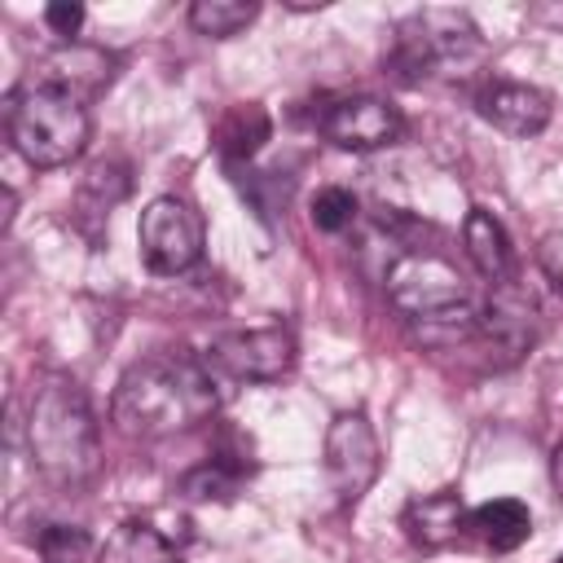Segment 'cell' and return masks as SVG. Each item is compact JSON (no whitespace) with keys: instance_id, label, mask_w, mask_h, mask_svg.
I'll list each match as a JSON object with an SVG mask.
<instances>
[{"instance_id":"obj_2","label":"cell","mask_w":563,"mask_h":563,"mask_svg":"<svg viewBox=\"0 0 563 563\" xmlns=\"http://www.w3.org/2000/svg\"><path fill=\"white\" fill-rule=\"evenodd\" d=\"M26 453L31 466L57 488H79L101 471V431L84 387L70 374L35 378L26 405Z\"/></svg>"},{"instance_id":"obj_13","label":"cell","mask_w":563,"mask_h":563,"mask_svg":"<svg viewBox=\"0 0 563 563\" xmlns=\"http://www.w3.org/2000/svg\"><path fill=\"white\" fill-rule=\"evenodd\" d=\"M26 79H40V84H53L79 101H92L106 84H110V57L101 48H79V44H66L57 53H48L44 62L31 66Z\"/></svg>"},{"instance_id":"obj_18","label":"cell","mask_w":563,"mask_h":563,"mask_svg":"<svg viewBox=\"0 0 563 563\" xmlns=\"http://www.w3.org/2000/svg\"><path fill=\"white\" fill-rule=\"evenodd\" d=\"M260 18V4H242V0H198L189 9V26L198 35H211V40H229L238 31H246L251 22Z\"/></svg>"},{"instance_id":"obj_6","label":"cell","mask_w":563,"mask_h":563,"mask_svg":"<svg viewBox=\"0 0 563 563\" xmlns=\"http://www.w3.org/2000/svg\"><path fill=\"white\" fill-rule=\"evenodd\" d=\"M136 242H141V260L150 264V273L176 277V273H189L202 260L207 229H202V216L185 198L163 194L141 211Z\"/></svg>"},{"instance_id":"obj_15","label":"cell","mask_w":563,"mask_h":563,"mask_svg":"<svg viewBox=\"0 0 563 563\" xmlns=\"http://www.w3.org/2000/svg\"><path fill=\"white\" fill-rule=\"evenodd\" d=\"M97 563H180V559H176V541L158 532L150 519H123L97 550Z\"/></svg>"},{"instance_id":"obj_11","label":"cell","mask_w":563,"mask_h":563,"mask_svg":"<svg viewBox=\"0 0 563 563\" xmlns=\"http://www.w3.org/2000/svg\"><path fill=\"white\" fill-rule=\"evenodd\" d=\"M479 330L501 352V361H515L537 343V303L519 286V277L488 290V303L479 308Z\"/></svg>"},{"instance_id":"obj_22","label":"cell","mask_w":563,"mask_h":563,"mask_svg":"<svg viewBox=\"0 0 563 563\" xmlns=\"http://www.w3.org/2000/svg\"><path fill=\"white\" fill-rule=\"evenodd\" d=\"M40 545H44V554H48L53 563H62V559L84 554V550H88V537H84L79 528H48V532L40 537Z\"/></svg>"},{"instance_id":"obj_8","label":"cell","mask_w":563,"mask_h":563,"mask_svg":"<svg viewBox=\"0 0 563 563\" xmlns=\"http://www.w3.org/2000/svg\"><path fill=\"white\" fill-rule=\"evenodd\" d=\"M312 123H317V132L330 145L356 150V154L383 150V145H391V141L405 136L400 106H391L387 97H369V92H347V97L321 101V110L312 114Z\"/></svg>"},{"instance_id":"obj_3","label":"cell","mask_w":563,"mask_h":563,"mask_svg":"<svg viewBox=\"0 0 563 563\" xmlns=\"http://www.w3.org/2000/svg\"><path fill=\"white\" fill-rule=\"evenodd\" d=\"M391 308L427 343H462L479 330V303L466 277L435 251H400L383 277Z\"/></svg>"},{"instance_id":"obj_7","label":"cell","mask_w":563,"mask_h":563,"mask_svg":"<svg viewBox=\"0 0 563 563\" xmlns=\"http://www.w3.org/2000/svg\"><path fill=\"white\" fill-rule=\"evenodd\" d=\"M378 466H383V449H378L369 418L361 409L334 413V422L325 427V479L334 497L343 506H356L374 488Z\"/></svg>"},{"instance_id":"obj_1","label":"cell","mask_w":563,"mask_h":563,"mask_svg":"<svg viewBox=\"0 0 563 563\" xmlns=\"http://www.w3.org/2000/svg\"><path fill=\"white\" fill-rule=\"evenodd\" d=\"M220 409L216 369L194 352H158L123 369L110 418L132 440H163L207 422Z\"/></svg>"},{"instance_id":"obj_14","label":"cell","mask_w":563,"mask_h":563,"mask_svg":"<svg viewBox=\"0 0 563 563\" xmlns=\"http://www.w3.org/2000/svg\"><path fill=\"white\" fill-rule=\"evenodd\" d=\"M462 242H466V255H471L475 273L488 286L515 282V251H510V238H506V229H501V220L493 211L471 207L466 224H462Z\"/></svg>"},{"instance_id":"obj_23","label":"cell","mask_w":563,"mask_h":563,"mask_svg":"<svg viewBox=\"0 0 563 563\" xmlns=\"http://www.w3.org/2000/svg\"><path fill=\"white\" fill-rule=\"evenodd\" d=\"M541 268H545V277L554 282V290L563 295V242H559V238L545 242V251H541Z\"/></svg>"},{"instance_id":"obj_20","label":"cell","mask_w":563,"mask_h":563,"mask_svg":"<svg viewBox=\"0 0 563 563\" xmlns=\"http://www.w3.org/2000/svg\"><path fill=\"white\" fill-rule=\"evenodd\" d=\"M308 216H312V224H317L321 233H343V229L356 220V198H352V189H343V185H325V189L312 194Z\"/></svg>"},{"instance_id":"obj_21","label":"cell","mask_w":563,"mask_h":563,"mask_svg":"<svg viewBox=\"0 0 563 563\" xmlns=\"http://www.w3.org/2000/svg\"><path fill=\"white\" fill-rule=\"evenodd\" d=\"M44 26H48L53 35H62V40L75 44V35H79V26H84V4H75V0H53V4H44Z\"/></svg>"},{"instance_id":"obj_5","label":"cell","mask_w":563,"mask_h":563,"mask_svg":"<svg viewBox=\"0 0 563 563\" xmlns=\"http://www.w3.org/2000/svg\"><path fill=\"white\" fill-rule=\"evenodd\" d=\"M4 128H9L13 150L31 167H66L70 158L84 154L88 132H92L84 101L40 79H22L9 88Z\"/></svg>"},{"instance_id":"obj_25","label":"cell","mask_w":563,"mask_h":563,"mask_svg":"<svg viewBox=\"0 0 563 563\" xmlns=\"http://www.w3.org/2000/svg\"><path fill=\"white\" fill-rule=\"evenodd\" d=\"M559 563H563V559H559Z\"/></svg>"},{"instance_id":"obj_19","label":"cell","mask_w":563,"mask_h":563,"mask_svg":"<svg viewBox=\"0 0 563 563\" xmlns=\"http://www.w3.org/2000/svg\"><path fill=\"white\" fill-rule=\"evenodd\" d=\"M238 484H242V466H229L224 457H211V462L194 466L180 479V493L194 497V501H233Z\"/></svg>"},{"instance_id":"obj_9","label":"cell","mask_w":563,"mask_h":563,"mask_svg":"<svg viewBox=\"0 0 563 563\" xmlns=\"http://www.w3.org/2000/svg\"><path fill=\"white\" fill-rule=\"evenodd\" d=\"M207 365L238 383H273L295 365V334L286 325H251L216 334L207 347Z\"/></svg>"},{"instance_id":"obj_12","label":"cell","mask_w":563,"mask_h":563,"mask_svg":"<svg viewBox=\"0 0 563 563\" xmlns=\"http://www.w3.org/2000/svg\"><path fill=\"white\" fill-rule=\"evenodd\" d=\"M400 528L418 550L435 554V550H449L462 537V528H471V515H466V501L457 488H435L405 506Z\"/></svg>"},{"instance_id":"obj_4","label":"cell","mask_w":563,"mask_h":563,"mask_svg":"<svg viewBox=\"0 0 563 563\" xmlns=\"http://www.w3.org/2000/svg\"><path fill=\"white\" fill-rule=\"evenodd\" d=\"M484 62H488V48L471 13L444 9V4H427L400 18L391 31V48H387V70L400 84L471 79L475 70H484Z\"/></svg>"},{"instance_id":"obj_24","label":"cell","mask_w":563,"mask_h":563,"mask_svg":"<svg viewBox=\"0 0 563 563\" xmlns=\"http://www.w3.org/2000/svg\"><path fill=\"white\" fill-rule=\"evenodd\" d=\"M550 479H554V488H559V497H563V444H559L554 457H550Z\"/></svg>"},{"instance_id":"obj_16","label":"cell","mask_w":563,"mask_h":563,"mask_svg":"<svg viewBox=\"0 0 563 563\" xmlns=\"http://www.w3.org/2000/svg\"><path fill=\"white\" fill-rule=\"evenodd\" d=\"M471 528L488 550L510 554L532 537V510L519 497H493V501L471 510Z\"/></svg>"},{"instance_id":"obj_17","label":"cell","mask_w":563,"mask_h":563,"mask_svg":"<svg viewBox=\"0 0 563 563\" xmlns=\"http://www.w3.org/2000/svg\"><path fill=\"white\" fill-rule=\"evenodd\" d=\"M268 132H273V123H268L264 106H255V101L224 110V119L216 123L220 150H224L229 158H251V154H255V150L268 141Z\"/></svg>"},{"instance_id":"obj_10","label":"cell","mask_w":563,"mask_h":563,"mask_svg":"<svg viewBox=\"0 0 563 563\" xmlns=\"http://www.w3.org/2000/svg\"><path fill=\"white\" fill-rule=\"evenodd\" d=\"M475 106H479V114H484L493 128H501L506 136H519V141L545 132V123H550V114H554V97H550L545 88L519 84V79H488V84L479 88Z\"/></svg>"}]
</instances>
